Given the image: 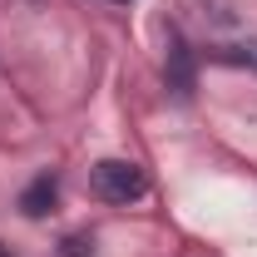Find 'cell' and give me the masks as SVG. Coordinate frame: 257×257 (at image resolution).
<instances>
[{
    "mask_svg": "<svg viewBox=\"0 0 257 257\" xmlns=\"http://www.w3.org/2000/svg\"><path fill=\"white\" fill-rule=\"evenodd\" d=\"M89 188L104 198V203H134L149 193V178L134 159H104L89 168Z\"/></svg>",
    "mask_w": 257,
    "mask_h": 257,
    "instance_id": "6da1fadb",
    "label": "cell"
},
{
    "mask_svg": "<svg viewBox=\"0 0 257 257\" xmlns=\"http://www.w3.org/2000/svg\"><path fill=\"white\" fill-rule=\"evenodd\" d=\"M55 198H60V183H55L50 173H40L30 188L20 193V213H25V218H45V213L55 208Z\"/></svg>",
    "mask_w": 257,
    "mask_h": 257,
    "instance_id": "7a4b0ae2",
    "label": "cell"
},
{
    "mask_svg": "<svg viewBox=\"0 0 257 257\" xmlns=\"http://www.w3.org/2000/svg\"><path fill=\"white\" fill-rule=\"evenodd\" d=\"M168 89L178 99L193 94V55H188V45L178 35H173V50H168Z\"/></svg>",
    "mask_w": 257,
    "mask_h": 257,
    "instance_id": "3957f363",
    "label": "cell"
},
{
    "mask_svg": "<svg viewBox=\"0 0 257 257\" xmlns=\"http://www.w3.org/2000/svg\"><path fill=\"white\" fill-rule=\"evenodd\" d=\"M55 257H94V237H89V232H69Z\"/></svg>",
    "mask_w": 257,
    "mask_h": 257,
    "instance_id": "277c9868",
    "label": "cell"
},
{
    "mask_svg": "<svg viewBox=\"0 0 257 257\" xmlns=\"http://www.w3.org/2000/svg\"><path fill=\"white\" fill-rule=\"evenodd\" d=\"M213 60H223V64H252V69H257V45H237V50H218Z\"/></svg>",
    "mask_w": 257,
    "mask_h": 257,
    "instance_id": "5b68a950",
    "label": "cell"
}]
</instances>
